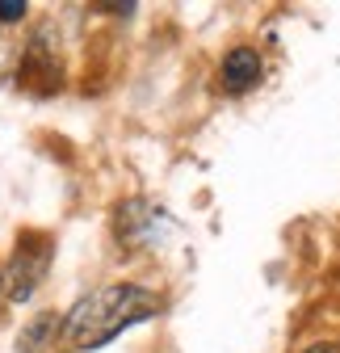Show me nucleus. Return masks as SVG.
Instances as JSON below:
<instances>
[{"instance_id": "obj_1", "label": "nucleus", "mask_w": 340, "mask_h": 353, "mask_svg": "<svg viewBox=\"0 0 340 353\" xmlns=\"http://www.w3.org/2000/svg\"><path fill=\"white\" fill-rule=\"evenodd\" d=\"M156 312H160V299L151 290L131 286V282H114V286L84 294L72 307L67 320H63V341L72 349H101L105 341H114L118 332L151 320Z\"/></svg>"}, {"instance_id": "obj_2", "label": "nucleus", "mask_w": 340, "mask_h": 353, "mask_svg": "<svg viewBox=\"0 0 340 353\" xmlns=\"http://www.w3.org/2000/svg\"><path fill=\"white\" fill-rule=\"evenodd\" d=\"M47 261H51V244L47 240H42V236H21L9 274H0V278H5V294L13 303H25L38 290L42 274H47Z\"/></svg>"}, {"instance_id": "obj_3", "label": "nucleus", "mask_w": 340, "mask_h": 353, "mask_svg": "<svg viewBox=\"0 0 340 353\" xmlns=\"http://www.w3.org/2000/svg\"><path fill=\"white\" fill-rule=\"evenodd\" d=\"M261 72H265V63H261V55L252 51V47H235V51H227L223 55V88L227 93H248V88H257L261 84Z\"/></svg>"}, {"instance_id": "obj_4", "label": "nucleus", "mask_w": 340, "mask_h": 353, "mask_svg": "<svg viewBox=\"0 0 340 353\" xmlns=\"http://www.w3.org/2000/svg\"><path fill=\"white\" fill-rule=\"evenodd\" d=\"M51 332H55V316H38V320H34V324H30V328L21 332L17 349H21V353H38V345L47 341Z\"/></svg>"}, {"instance_id": "obj_5", "label": "nucleus", "mask_w": 340, "mask_h": 353, "mask_svg": "<svg viewBox=\"0 0 340 353\" xmlns=\"http://www.w3.org/2000/svg\"><path fill=\"white\" fill-rule=\"evenodd\" d=\"M25 17V0H0V21H21Z\"/></svg>"}, {"instance_id": "obj_6", "label": "nucleus", "mask_w": 340, "mask_h": 353, "mask_svg": "<svg viewBox=\"0 0 340 353\" xmlns=\"http://www.w3.org/2000/svg\"><path fill=\"white\" fill-rule=\"evenodd\" d=\"M307 353H340V349H336V345H311Z\"/></svg>"}, {"instance_id": "obj_7", "label": "nucleus", "mask_w": 340, "mask_h": 353, "mask_svg": "<svg viewBox=\"0 0 340 353\" xmlns=\"http://www.w3.org/2000/svg\"><path fill=\"white\" fill-rule=\"evenodd\" d=\"M0 294H5V278H0Z\"/></svg>"}]
</instances>
